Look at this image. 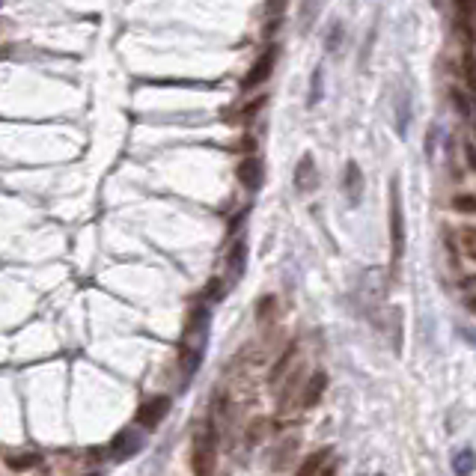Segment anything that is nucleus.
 I'll use <instances>...</instances> for the list:
<instances>
[{
	"label": "nucleus",
	"mask_w": 476,
	"mask_h": 476,
	"mask_svg": "<svg viewBox=\"0 0 476 476\" xmlns=\"http://www.w3.org/2000/svg\"><path fill=\"white\" fill-rule=\"evenodd\" d=\"M209 328H211V304L199 300V304H194L191 316H187L185 333H182V348H179V363H182L185 381L191 378V375H197L199 366H203V357L209 348Z\"/></svg>",
	"instance_id": "nucleus-1"
},
{
	"label": "nucleus",
	"mask_w": 476,
	"mask_h": 476,
	"mask_svg": "<svg viewBox=\"0 0 476 476\" xmlns=\"http://www.w3.org/2000/svg\"><path fill=\"white\" fill-rule=\"evenodd\" d=\"M191 470L194 476H215L218 458H215V432L209 425H197L191 437Z\"/></svg>",
	"instance_id": "nucleus-2"
},
{
	"label": "nucleus",
	"mask_w": 476,
	"mask_h": 476,
	"mask_svg": "<svg viewBox=\"0 0 476 476\" xmlns=\"http://www.w3.org/2000/svg\"><path fill=\"white\" fill-rule=\"evenodd\" d=\"M390 242H393V265L405 253V220H402V197H399V182L393 179L390 187Z\"/></svg>",
	"instance_id": "nucleus-3"
},
{
	"label": "nucleus",
	"mask_w": 476,
	"mask_h": 476,
	"mask_svg": "<svg viewBox=\"0 0 476 476\" xmlns=\"http://www.w3.org/2000/svg\"><path fill=\"white\" fill-rule=\"evenodd\" d=\"M277 54H280V48L271 45L268 51L250 66V72L244 74V81H242V93H253L256 86H265V81L274 74V66H277Z\"/></svg>",
	"instance_id": "nucleus-4"
},
{
	"label": "nucleus",
	"mask_w": 476,
	"mask_h": 476,
	"mask_svg": "<svg viewBox=\"0 0 476 476\" xmlns=\"http://www.w3.org/2000/svg\"><path fill=\"white\" fill-rule=\"evenodd\" d=\"M167 414H170V396H152L137 411V423H140L146 432H152V429H158Z\"/></svg>",
	"instance_id": "nucleus-5"
},
{
	"label": "nucleus",
	"mask_w": 476,
	"mask_h": 476,
	"mask_svg": "<svg viewBox=\"0 0 476 476\" xmlns=\"http://www.w3.org/2000/svg\"><path fill=\"white\" fill-rule=\"evenodd\" d=\"M140 449H143V435L134 429H122L114 441H110V456L117 461H128L140 453Z\"/></svg>",
	"instance_id": "nucleus-6"
},
{
	"label": "nucleus",
	"mask_w": 476,
	"mask_h": 476,
	"mask_svg": "<svg viewBox=\"0 0 476 476\" xmlns=\"http://www.w3.org/2000/svg\"><path fill=\"white\" fill-rule=\"evenodd\" d=\"M238 182H242L247 191H259L262 187V182H265V167H262V161L259 158H242L238 161Z\"/></svg>",
	"instance_id": "nucleus-7"
},
{
	"label": "nucleus",
	"mask_w": 476,
	"mask_h": 476,
	"mask_svg": "<svg viewBox=\"0 0 476 476\" xmlns=\"http://www.w3.org/2000/svg\"><path fill=\"white\" fill-rule=\"evenodd\" d=\"M316 185H319L316 161H312V155H304L295 167V187H298V194H310V191H316Z\"/></svg>",
	"instance_id": "nucleus-8"
},
{
	"label": "nucleus",
	"mask_w": 476,
	"mask_h": 476,
	"mask_svg": "<svg viewBox=\"0 0 476 476\" xmlns=\"http://www.w3.org/2000/svg\"><path fill=\"white\" fill-rule=\"evenodd\" d=\"M456 4V27L461 33V39L470 48L473 42V0H453Z\"/></svg>",
	"instance_id": "nucleus-9"
},
{
	"label": "nucleus",
	"mask_w": 476,
	"mask_h": 476,
	"mask_svg": "<svg viewBox=\"0 0 476 476\" xmlns=\"http://www.w3.org/2000/svg\"><path fill=\"white\" fill-rule=\"evenodd\" d=\"M244 262H247V244H244V238H238V242L230 247V256H227V271H230L227 286H232L244 274Z\"/></svg>",
	"instance_id": "nucleus-10"
},
{
	"label": "nucleus",
	"mask_w": 476,
	"mask_h": 476,
	"mask_svg": "<svg viewBox=\"0 0 476 476\" xmlns=\"http://www.w3.org/2000/svg\"><path fill=\"white\" fill-rule=\"evenodd\" d=\"M324 387H328V375H324V372H312V378H307L304 393H300V408H312V405H319V399H322V393H324Z\"/></svg>",
	"instance_id": "nucleus-11"
},
{
	"label": "nucleus",
	"mask_w": 476,
	"mask_h": 476,
	"mask_svg": "<svg viewBox=\"0 0 476 476\" xmlns=\"http://www.w3.org/2000/svg\"><path fill=\"white\" fill-rule=\"evenodd\" d=\"M345 197H348V203L357 206L360 203V197H363V173L360 167L355 164V161H348V167H345Z\"/></svg>",
	"instance_id": "nucleus-12"
},
{
	"label": "nucleus",
	"mask_w": 476,
	"mask_h": 476,
	"mask_svg": "<svg viewBox=\"0 0 476 476\" xmlns=\"http://www.w3.org/2000/svg\"><path fill=\"white\" fill-rule=\"evenodd\" d=\"M408 125H411V95L399 93L396 95V131L399 134H408Z\"/></svg>",
	"instance_id": "nucleus-13"
},
{
	"label": "nucleus",
	"mask_w": 476,
	"mask_h": 476,
	"mask_svg": "<svg viewBox=\"0 0 476 476\" xmlns=\"http://www.w3.org/2000/svg\"><path fill=\"white\" fill-rule=\"evenodd\" d=\"M328 458H331V449L324 447V449H319V453H312V456L304 461V465L298 468V473H295V476H316V473L324 468V461H328Z\"/></svg>",
	"instance_id": "nucleus-14"
},
{
	"label": "nucleus",
	"mask_w": 476,
	"mask_h": 476,
	"mask_svg": "<svg viewBox=\"0 0 476 476\" xmlns=\"http://www.w3.org/2000/svg\"><path fill=\"white\" fill-rule=\"evenodd\" d=\"M449 98H453V105H456V110L461 114V119H473V102H470V93L468 90H449Z\"/></svg>",
	"instance_id": "nucleus-15"
},
{
	"label": "nucleus",
	"mask_w": 476,
	"mask_h": 476,
	"mask_svg": "<svg viewBox=\"0 0 476 476\" xmlns=\"http://www.w3.org/2000/svg\"><path fill=\"white\" fill-rule=\"evenodd\" d=\"M292 363H295V345L292 348H286V352L280 355V360H277V366L271 369V387H280V378L286 375V369H292Z\"/></svg>",
	"instance_id": "nucleus-16"
},
{
	"label": "nucleus",
	"mask_w": 476,
	"mask_h": 476,
	"mask_svg": "<svg viewBox=\"0 0 476 476\" xmlns=\"http://www.w3.org/2000/svg\"><path fill=\"white\" fill-rule=\"evenodd\" d=\"M256 319H259V324H271L274 319H277V298H274V295H268V298H259Z\"/></svg>",
	"instance_id": "nucleus-17"
},
{
	"label": "nucleus",
	"mask_w": 476,
	"mask_h": 476,
	"mask_svg": "<svg viewBox=\"0 0 476 476\" xmlns=\"http://www.w3.org/2000/svg\"><path fill=\"white\" fill-rule=\"evenodd\" d=\"M453 473L456 476H470L473 473V449L465 447L461 453L453 456Z\"/></svg>",
	"instance_id": "nucleus-18"
},
{
	"label": "nucleus",
	"mask_w": 476,
	"mask_h": 476,
	"mask_svg": "<svg viewBox=\"0 0 476 476\" xmlns=\"http://www.w3.org/2000/svg\"><path fill=\"white\" fill-rule=\"evenodd\" d=\"M322 95H324V69L316 66V72H312V81H310V95H307V105H319L322 102Z\"/></svg>",
	"instance_id": "nucleus-19"
},
{
	"label": "nucleus",
	"mask_w": 476,
	"mask_h": 476,
	"mask_svg": "<svg viewBox=\"0 0 476 476\" xmlns=\"http://www.w3.org/2000/svg\"><path fill=\"white\" fill-rule=\"evenodd\" d=\"M39 456L36 453H21V456H6V465L12 468V470H30V468H36L39 465Z\"/></svg>",
	"instance_id": "nucleus-20"
},
{
	"label": "nucleus",
	"mask_w": 476,
	"mask_h": 476,
	"mask_svg": "<svg viewBox=\"0 0 476 476\" xmlns=\"http://www.w3.org/2000/svg\"><path fill=\"white\" fill-rule=\"evenodd\" d=\"M456 238H461V250L468 259H476V230L473 227H461L456 230Z\"/></svg>",
	"instance_id": "nucleus-21"
},
{
	"label": "nucleus",
	"mask_w": 476,
	"mask_h": 476,
	"mask_svg": "<svg viewBox=\"0 0 476 476\" xmlns=\"http://www.w3.org/2000/svg\"><path fill=\"white\" fill-rule=\"evenodd\" d=\"M268 429H271V423H268L265 417H256L253 423L247 425V444H250V447H253V444H259L262 437L268 435Z\"/></svg>",
	"instance_id": "nucleus-22"
},
{
	"label": "nucleus",
	"mask_w": 476,
	"mask_h": 476,
	"mask_svg": "<svg viewBox=\"0 0 476 476\" xmlns=\"http://www.w3.org/2000/svg\"><path fill=\"white\" fill-rule=\"evenodd\" d=\"M343 36H345V27L340 21H333L328 27V36H324V48H328V51H336V48L343 45Z\"/></svg>",
	"instance_id": "nucleus-23"
},
{
	"label": "nucleus",
	"mask_w": 476,
	"mask_h": 476,
	"mask_svg": "<svg viewBox=\"0 0 476 476\" xmlns=\"http://www.w3.org/2000/svg\"><path fill=\"white\" fill-rule=\"evenodd\" d=\"M453 209H456V211H465V215H470V211L476 209L473 194H456V197H453Z\"/></svg>",
	"instance_id": "nucleus-24"
},
{
	"label": "nucleus",
	"mask_w": 476,
	"mask_h": 476,
	"mask_svg": "<svg viewBox=\"0 0 476 476\" xmlns=\"http://www.w3.org/2000/svg\"><path fill=\"white\" fill-rule=\"evenodd\" d=\"M265 102H268V98H265V95H259V98H256V102H250V105H247V107L242 110V117H244V119H253V117L259 114V110H262V107H265Z\"/></svg>",
	"instance_id": "nucleus-25"
},
{
	"label": "nucleus",
	"mask_w": 476,
	"mask_h": 476,
	"mask_svg": "<svg viewBox=\"0 0 476 476\" xmlns=\"http://www.w3.org/2000/svg\"><path fill=\"white\" fill-rule=\"evenodd\" d=\"M295 447H298V437H292L289 444H283V449H280V458H277V468H283V465H286V458H292Z\"/></svg>",
	"instance_id": "nucleus-26"
},
{
	"label": "nucleus",
	"mask_w": 476,
	"mask_h": 476,
	"mask_svg": "<svg viewBox=\"0 0 476 476\" xmlns=\"http://www.w3.org/2000/svg\"><path fill=\"white\" fill-rule=\"evenodd\" d=\"M465 158H468V170H473L476 167V152H473V140H470V137L465 140Z\"/></svg>",
	"instance_id": "nucleus-27"
},
{
	"label": "nucleus",
	"mask_w": 476,
	"mask_h": 476,
	"mask_svg": "<svg viewBox=\"0 0 476 476\" xmlns=\"http://www.w3.org/2000/svg\"><path fill=\"white\" fill-rule=\"evenodd\" d=\"M316 476H336V465H328V461H324V468Z\"/></svg>",
	"instance_id": "nucleus-28"
},
{
	"label": "nucleus",
	"mask_w": 476,
	"mask_h": 476,
	"mask_svg": "<svg viewBox=\"0 0 476 476\" xmlns=\"http://www.w3.org/2000/svg\"><path fill=\"white\" fill-rule=\"evenodd\" d=\"M90 476H95V473H90Z\"/></svg>",
	"instance_id": "nucleus-29"
}]
</instances>
